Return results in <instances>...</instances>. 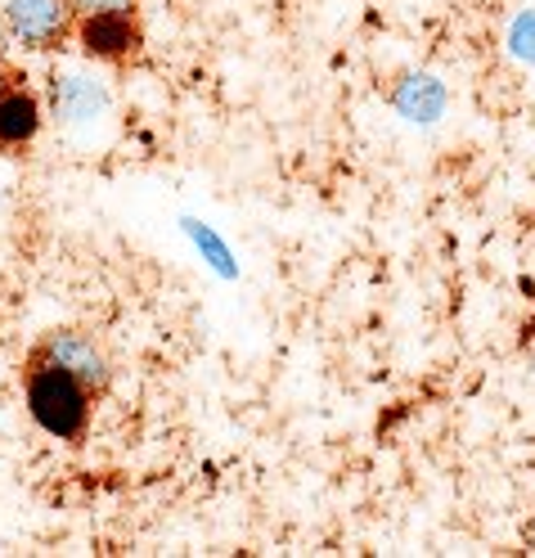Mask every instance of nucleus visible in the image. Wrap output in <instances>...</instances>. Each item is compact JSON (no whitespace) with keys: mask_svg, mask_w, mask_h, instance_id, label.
Returning <instances> with one entry per match:
<instances>
[{"mask_svg":"<svg viewBox=\"0 0 535 558\" xmlns=\"http://www.w3.org/2000/svg\"><path fill=\"white\" fill-rule=\"evenodd\" d=\"M509 50L522 59V63H535V10L518 14L513 27H509Z\"/></svg>","mask_w":535,"mask_h":558,"instance_id":"9","label":"nucleus"},{"mask_svg":"<svg viewBox=\"0 0 535 558\" xmlns=\"http://www.w3.org/2000/svg\"><path fill=\"white\" fill-rule=\"evenodd\" d=\"M77 14H135V0H73Z\"/></svg>","mask_w":535,"mask_h":558,"instance_id":"10","label":"nucleus"},{"mask_svg":"<svg viewBox=\"0 0 535 558\" xmlns=\"http://www.w3.org/2000/svg\"><path fill=\"white\" fill-rule=\"evenodd\" d=\"M391 104H397V113L405 122H437L446 113V86L437 77H427V73H410L401 77L397 95H391Z\"/></svg>","mask_w":535,"mask_h":558,"instance_id":"7","label":"nucleus"},{"mask_svg":"<svg viewBox=\"0 0 535 558\" xmlns=\"http://www.w3.org/2000/svg\"><path fill=\"white\" fill-rule=\"evenodd\" d=\"M54 118L63 126H95L113 113V95L90 73H63L54 77Z\"/></svg>","mask_w":535,"mask_h":558,"instance_id":"5","label":"nucleus"},{"mask_svg":"<svg viewBox=\"0 0 535 558\" xmlns=\"http://www.w3.org/2000/svg\"><path fill=\"white\" fill-rule=\"evenodd\" d=\"M90 401H95V392H86L73 374L27 356V414L37 418L50 437L77 441L90 428Z\"/></svg>","mask_w":535,"mask_h":558,"instance_id":"1","label":"nucleus"},{"mask_svg":"<svg viewBox=\"0 0 535 558\" xmlns=\"http://www.w3.org/2000/svg\"><path fill=\"white\" fill-rule=\"evenodd\" d=\"M32 356L63 369V374H73L86 392H104L113 378V365L104 356V347L82 329H50L37 347H32Z\"/></svg>","mask_w":535,"mask_h":558,"instance_id":"2","label":"nucleus"},{"mask_svg":"<svg viewBox=\"0 0 535 558\" xmlns=\"http://www.w3.org/2000/svg\"><path fill=\"white\" fill-rule=\"evenodd\" d=\"M41 131V99L27 86L10 82L0 95V149H23Z\"/></svg>","mask_w":535,"mask_h":558,"instance_id":"6","label":"nucleus"},{"mask_svg":"<svg viewBox=\"0 0 535 558\" xmlns=\"http://www.w3.org/2000/svg\"><path fill=\"white\" fill-rule=\"evenodd\" d=\"M5 86H10V77H5V73H0V95H5Z\"/></svg>","mask_w":535,"mask_h":558,"instance_id":"11","label":"nucleus"},{"mask_svg":"<svg viewBox=\"0 0 535 558\" xmlns=\"http://www.w3.org/2000/svg\"><path fill=\"white\" fill-rule=\"evenodd\" d=\"M73 0H5V27L23 50H54L73 37Z\"/></svg>","mask_w":535,"mask_h":558,"instance_id":"3","label":"nucleus"},{"mask_svg":"<svg viewBox=\"0 0 535 558\" xmlns=\"http://www.w3.org/2000/svg\"><path fill=\"white\" fill-rule=\"evenodd\" d=\"M73 37L90 59L122 63L139 50V23L135 14H77Z\"/></svg>","mask_w":535,"mask_h":558,"instance_id":"4","label":"nucleus"},{"mask_svg":"<svg viewBox=\"0 0 535 558\" xmlns=\"http://www.w3.org/2000/svg\"><path fill=\"white\" fill-rule=\"evenodd\" d=\"M181 226H185L190 243H194V248L203 253V262H207L211 270H217L221 279H234V275H239V266H234V253H230V243H226L217 230H211V226H203V221H181Z\"/></svg>","mask_w":535,"mask_h":558,"instance_id":"8","label":"nucleus"}]
</instances>
